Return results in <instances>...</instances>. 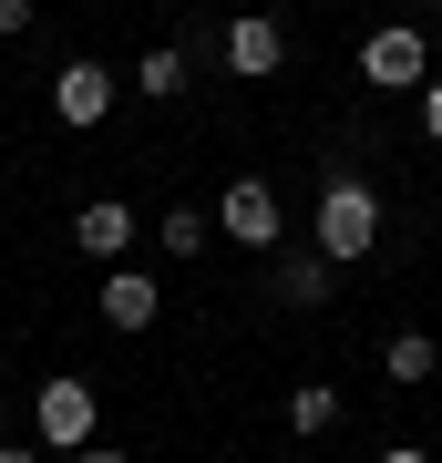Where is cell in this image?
Here are the masks:
<instances>
[{"label": "cell", "mask_w": 442, "mask_h": 463, "mask_svg": "<svg viewBox=\"0 0 442 463\" xmlns=\"http://www.w3.org/2000/svg\"><path fill=\"white\" fill-rule=\"evenodd\" d=\"M329 279H340V268H329L319 248H288L278 268H268V298H278V309H329Z\"/></svg>", "instance_id": "obj_10"}, {"label": "cell", "mask_w": 442, "mask_h": 463, "mask_svg": "<svg viewBox=\"0 0 442 463\" xmlns=\"http://www.w3.org/2000/svg\"><path fill=\"white\" fill-rule=\"evenodd\" d=\"M216 62H227L237 83H278L288 72V21L278 11H237L227 32H216Z\"/></svg>", "instance_id": "obj_5"}, {"label": "cell", "mask_w": 442, "mask_h": 463, "mask_svg": "<svg viewBox=\"0 0 442 463\" xmlns=\"http://www.w3.org/2000/svg\"><path fill=\"white\" fill-rule=\"evenodd\" d=\"M0 463H42V443L32 432H0Z\"/></svg>", "instance_id": "obj_16"}, {"label": "cell", "mask_w": 442, "mask_h": 463, "mask_svg": "<svg viewBox=\"0 0 442 463\" xmlns=\"http://www.w3.org/2000/svg\"><path fill=\"white\" fill-rule=\"evenodd\" d=\"M72 248L93 258V268H124V248H134V206H124V196H93V206L72 216Z\"/></svg>", "instance_id": "obj_9"}, {"label": "cell", "mask_w": 442, "mask_h": 463, "mask_svg": "<svg viewBox=\"0 0 442 463\" xmlns=\"http://www.w3.org/2000/svg\"><path fill=\"white\" fill-rule=\"evenodd\" d=\"M340 422H350L340 381H298V392H288V432H298V443H329Z\"/></svg>", "instance_id": "obj_12"}, {"label": "cell", "mask_w": 442, "mask_h": 463, "mask_svg": "<svg viewBox=\"0 0 442 463\" xmlns=\"http://www.w3.org/2000/svg\"><path fill=\"white\" fill-rule=\"evenodd\" d=\"M361 83H371V93H422V83H432L422 21H381V32L361 42Z\"/></svg>", "instance_id": "obj_4"}, {"label": "cell", "mask_w": 442, "mask_h": 463, "mask_svg": "<svg viewBox=\"0 0 442 463\" xmlns=\"http://www.w3.org/2000/svg\"><path fill=\"white\" fill-rule=\"evenodd\" d=\"M93 432H103V392L82 371H52L42 392H32V443L42 453H82Z\"/></svg>", "instance_id": "obj_2"}, {"label": "cell", "mask_w": 442, "mask_h": 463, "mask_svg": "<svg viewBox=\"0 0 442 463\" xmlns=\"http://www.w3.org/2000/svg\"><path fill=\"white\" fill-rule=\"evenodd\" d=\"M155 248H165V258H206V248H216V206H165Z\"/></svg>", "instance_id": "obj_13"}, {"label": "cell", "mask_w": 442, "mask_h": 463, "mask_svg": "<svg viewBox=\"0 0 442 463\" xmlns=\"http://www.w3.org/2000/svg\"><path fill=\"white\" fill-rule=\"evenodd\" d=\"M185 83H196V52H185V42H145L124 62V93H145V103H175Z\"/></svg>", "instance_id": "obj_8"}, {"label": "cell", "mask_w": 442, "mask_h": 463, "mask_svg": "<svg viewBox=\"0 0 442 463\" xmlns=\"http://www.w3.org/2000/svg\"><path fill=\"white\" fill-rule=\"evenodd\" d=\"M442 371V330H391L381 340V381H401V392H422Z\"/></svg>", "instance_id": "obj_11"}, {"label": "cell", "mask_w": 442, "mask_h": 463, "mask_svg": "<svg viewBox=\"0 0 442 463\" xmlns=\"http://www.w3.org/2000/svg\"><path fill=\"white\" fill-rule=\"evenodd\" d=\"M309 248H319L329 268H361V258L381 248V185H371V175H329V185H319Z\"/></svg>", "instance_id": "obj_1"}, {"label": "cell", "mask_w": 442, "mask_h": 463, "mask_svg": "<svg viewBox=\"0 0 442 463\" xmlns=\"http://www.w3.org/2000/svg\"><path fill=\"white\" fill-rule=\"evenodd\" d=\"M411 11H442V0H411Z\"/></svg>", "instance_id": "obj_19"}, {"label": "cell", "mask_w": 442, "mask_h": 463, "mask_svg": "<svg viewBox=\"0 0 442 463\" xmlns=\"http://www.w3.org/2000/svg\"><path fill=\"white\" fill-rule=\"evenodd\" d=\"M72 463H134V453H114V443H82V453H72Z\"/></svg>", "instance_id": "obj_17"}, {"label": "cell", "mask_w": 442, "mask_h": 463, "mask_svg": "<svg viewBox=\"0 0 442 463\" xmlns=\"http://www.w3.org/2000/svg\"><path fill=\"white\" fill-rule=\"evenodd\" d=\"M381 463H432V453H422V443H391V453H381Z\"/></svg>", "instance_id": "obj_18"}, {"label": "cell", "mask_w": 442, "mask_h": 463, "mask_svg": "<svg viewBox=\"0 0 442 463\" xmlns=\"http://www.w3.org/2000/svg\"><path fill=\"white\" fill-rule=\"evenodd\" d=\"M32 32V0H0V42H21Z\"/></svg>", "instance_id": "obj_15"}, {"label": "cell", "mask_w": 442, "mask_h": 463, "mask_svg": "<svg viewBox=\"0 0 442 463\" xmlns=\"http://www.w3.org/2000/svg\"><path fill=\"white\" fill-rule=\"evenodd\" d=\"M422 134H432V145H442V72H432V83H422Z\"/></svg>", "instance_id": "obj_14"}, {"label": "cell", "mask_w": 442, "mask_h": 463, "mask_svg": "<svg viewBox=\"0 0 442 463\" xmlns=\"http://www.w3.org/2000/svg\"><path fill=\"white\" fill-rule=\"evenodd\" d=\"M114 103H124V72H114V62H93V52H72V62L52 72V114H62L72 134L114 124Z\"/></svg>", "instance_id": "obj_6"}, {"label": "cell", "mask_w": 442, "mask_h": 463, "mask_svg": "<svg viewBox=\"0 0 442 463\" xmlns=\"http://www.w3.org/2000/svg\"><path fill=\"white\" fill-rule=\"evenodd\" d=\"M155 309H165L155 268H103V298H93V319H103V330H155Z\"/></svg>", "instance_id": "obj_7"}, {"label": "cell", "mask_w": 442, "mask_h": 463, "mask_svg": "<svg viewBox=\"0 0 442 463\" xmlns=\"http://www.w3.org/2000/svg\"><path fill=\"white\" fill-rule=\"evenodd\" d=\"M216 237H227V248H247V258H278V248H288L278 185H268V175H237L227 196H216Z\"/></svg>", "instance_id": "obj_3"}]
</instances>
